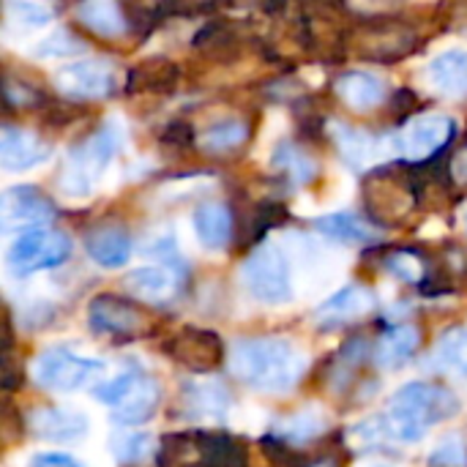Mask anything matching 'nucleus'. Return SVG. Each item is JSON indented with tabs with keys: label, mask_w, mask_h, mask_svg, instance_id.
I'll return each mask as SVG.
<instances>
[{
	"label": "nucleus",
	"mask_w": 467,
	"mask_h": 467,
	"mask_svg": "<svg viewBox=\"0 0 467 467\" xmlns=\"http://www.w3.org/2000/svg\"><path fill=\"white\" fill-rule=\"evenodd\" d=\"M430 79L432 85L451 96V99H465L467 96V52L465 49H449L438 55L430 63Z\"/></svg>",
	"instance_id": "obj_27"
},
{
	"label": "nucleus",
	"mask_w": 467,
	"mask_h": 467,
	"mask_svg": "<svg viewBox=\"0 0 467 467\" xmlns=\"http://www.w3.org/2000/svg\"><path fill=\"white\" fill-rule=\"evenodd\" d=\"M274 167L282 170L287 178L298 181V183H306L317 175V161L304 150L298 148L296 142H279L276 150H274Z\"/></svg>",
	"instance_id": "obj_31"
},
{
	"label": "nucleus",
	"mask_w": 467,
	"mask_h": 467,
	"mask_svg": "<svg viewBox=\"0 0 467 467\" xmlns=\"http://www.w3.org/2000/svg\"><path fill=\"white\" fill-rule=\"evenodd\" d=\"M467 465V449L460 438H449L443 441L432 454H430V467H465Z\"/></svg>",
	"instance_id": "obj_40"
},
{
	"label": "nucleus",
	"mask_w": 467,
	"mask_h": 467,
	"mask_svg": "<svg viewBox=\"0 0 467 467\" xmlns=\"http://www.w3.org/2000/svg\"><path fill=\"white\" fill-rule=\"evenodd\" d=\"M27 432L38 441H79L88 432V419L66 408H33L27 413Z\"/></svg>",
	"instance_id": "obj_17"
},
{
	"label": "nucleus",
	"mask_w": 467,
	"mask_h": 467,
	"mask_svg": "<svg viewBox=\"0 0 467 467\" xmlns=\"http://www.w3.org/2000/svg\"><path fill=\"white\" fill-rule=\"evenodd\" d=\"M249 140V123L241 118H222L216 123H211L208 129H202V134L197 137V145L205 153H227L241 148Z\"/></svg>",
	"instance_id": "obj_29"
},
{
	"label": "nucleus",
	"mask_w": 467,
	"mask_h": 467,
	"mask_svg": "<svg viewBox=\"0 0 467 467\" xmlns=\"http://www.w3.org/2000/svg\"><path fill=\"white\" fill-rule=\"evenodd\" d=\"M457 131V123L449 115H421L400 137V150L413 161H430L443 150Z\"/></svg>",
	"instance_id": "obj_15"
},
{
	"label": "nucleus",
	"mask_w": 467,
	"mask_h": 467,
	"mask_svg": "<svg viewBox=\"0 0 467 467\" xmlns=\"http://www.w3.org/2000/svg\"><path fill=\"white\" fill-rule=\"evenodd\" d=\"M383 268L397 276L400 282L408 285H421L430 274V263L424 260V254L413 252V249H394L383 257Z\"/></svg>",
	"instance_id": "obj_32"
},
{
	"label": "nucleus",
	"mask_w": 467,
	"mask_h": 467,
	"mask_svg": "<svg viewBox=\"0 0 467 467\" xmlns=\"http://www.w3.org/2000/svg\"><path fill=\"white\" fill-rule=\"evenodd\" d=\"M85 249L101 268H120L131 257V238L118 224H99L85 233Z\"/></svg>",
	"instance_id": "obj_20"
},
{
	"label": "nucleus",
	"mask_w": 467,
	"mask_h": 467,
	"mask_svg": "<svg viewBox=\"0 0 467 467\" xmlns=\"http://www.w3.org/2000/svg\"><path fill=\"white\" fill-rule=\"evenodd\" d=\"M126 290L150 306H167L181 290V276L164 265H145L126 276Z\"/></svg>",
	"instance_id": "obj_19"
},
{
	"label": "nucleus",
	"mask_w": 467,
	"mask_h": 467,
	"mask_svg": "<svg viewBox=\"0 0 467 467\" xmlns=\"http://www.w3.org/2000/svg\"><path fill=\"white\" fill-rule=\"evenodd\" d=\"M57 216V208L36 186H11L0 197V224L3 233H33L44 230Z\"/></svg>",
	"instance_id": "obj_12"
},
{
	"label": "nucleus",
	"mask_w": 467,
	"mask_h": 467,
	"mask_svg": "<svg viewBox=\"0 0 467 467\" xmlns=\"http://www.w3.org/2000/svg\"><path fill=\"white\" fill-rule=\"evenodd\" d=\"M416 44H419L416 30L397 19H367L353 33L356 52L367 60H380V63L402 60L416 49Z\"/></svg>",
	"instance_id": "obj_8"
},
{
	"label": "nucleus",
	"mask_w": 467,
	"mask_h": 467,
	"mask_svg": "<svg viewBox=\"0 0 467 467\" xmlns=\"http://www.w3.org/2000/svg\"><path fill=\"white\" fill-rule=\"evenodd\" d=\"M77 52H85V41L74 30H68V27L55 30L52 36H47L44 41H38L33 47V55L44 57V60H49V57H68V55H77Z\"/></svg>",
	"instance_id": "obj_36"
},
{
	"label": "nucleus",
	"mask_w": 467,
	"mask_h": 467,
	"mask_svg": "<svg viewBox=\"0 0 467 467\" xmlns=\"http://www.w3.org/2000/svg\"><path fill=\"white\" fill-rule=\"evenodd\" d=\"M230 408V391L219 380L183 383L178 413L181 419H222Z\"/></svg>",
	"instance_id": "obj_18"
},
{
	"label": "nucleus",
	"mask_w": 467,
	"mask_h": 467,
	"mask_svg": "<svg viewBox=\"0 0 467 467\" xmlns=\"http://www.w3.org/2000/svg\"><path fill=\"white\" fill-rule=\"evenodd\" d=\"M460 410V400L435 383H408L402 386L391 402H389V413L386 421L394 432V438L405 441V443H416L427 435L430 427L451 419Z\"/></svg>",
	"instance_id": "obj_2"
},
{
	"label": "nucleus",
	"mask_w": 467,
	"mask_h": 467,
	"mask_svg": "<svg viewBox=\"0 0 467 467\" xmlns=\"http://www.w3.org/2000/svg\"><path fill=\"white\" fill-rule=\"evenodd\" d=\"M435 358L441 361V367H446L449 372L467 378V328H449L435 348Z\"/></svg>",
	"instance_id": "obj_33"
},
{
	"label": "nucleus",
	"mask_w": 467,
	"mask_h": 467,
	"mask_svg": "<svg viewBox=\"0 0 467 467\" xmlns=\"http://www.w3.org/2000/svg\"><path fill=\"white\" fill-rule=\"evenodd\" d=\"M112 454L123 465H140L153 454V441L150 435H118L112 441Z\"/></svg>",
	"instance_id": "obj_37"
},
{
	"label": "nucleus",
	"mask_w": 467,
	"mask_h": 467,
	"mask_svg": "<svg viewBox=\"0 0 467 467\" xmlns=\"http://www.w3.org/2000/svg\"><path fill=\"white\" fill-rule=\"evenodd\" d=\"M315 230L323 233L326 238L337 241V244H350V246L372 244L375 241L372 224H364L353 213H328V216H320V219H315Z\"/></svg>",
	"instance_id": "obj_28"
},
{
	"label": "nucleus",
	"mask_w": 467,
	"mask_h": 467,
	"mask_svg": "<svg viewBox=\"0 0 467 467\" xmlns=\"http://www.w3.org/2000/svg\"><path fill=\"white\" fill-rule=\"evenodd\" d=\"M164 142H172V145H178V148L192 145V142H194V131H192V126H186V123H172V126L167 129V134H164Z\"/></svg>",
	"instance_id": "obj_42"
},
{
	"label": "nucleus",
	"mask_w": 467,
	"mask_h": 467,
	"mask_svg": "<svg viewBox=\"0 0 467 467\" xmlns=\"http://www.w3.org/2000/svg\"><path fill=\"white\" fill-rule=\"evenodd\" d=\"M230 367L249 389L285 394L306 372V356L285 337H249L233 345Z\"/></svg>",
	"instance_id": "obj_1"
},
{
	"label": "nucleus",
	"mask_w": 467,
	"mask_h": 467,
	"mask_svg": "<svg viewBox=\"0 0 467 467\" xmlns=\"http://www.w3.org/2000/svg\"><path fill=\"white\" fill-rule=\"evenodd\" d=\"M181 82V68L167 57H150L129 68L126 90L129 93H167Z\"/></svg>",
	"instance_id": "obj_22"
},
{
	"label": "nucleus",
	"mask_w": 467,
	"mask_h": 467,
	"mask_svg": "<svg viewBox=\"0 0 467 467\" xmlns=\"http://www.w3.org/2000/svg\"><path fill=\"white\" fill-rule=\"evenodd\" d=\"M369 467H389V465H380V462H375V465H369Z\"/></svg>",
	"instance_id": "obj_45"
},
{
	"label": "nucleus",
	"mask_w": 467,
	"mask_h": 467,
	"mask_svg": "<svg viewBox=\"0 0 467 467\" xmlns=\"http://www.w3.org/2000/svg\"><path fill=\"white\" fill-rule=\"evenodd\" d=\"M30 467H82L74 457L60 454V451H44L30 460Z\"/></svg>",
	"instance_id": "obj_41"
},
{
	"label": "nucleus",
	"mask_w": 467,
	"mask_h": 467,
	"mask_svg": "<svg viewBox=\"0 0 467 467\" xmlns=\"http://www.w3.org/2000/svg\"><path fill=\"white\" fill-rule=\"evenodd\" d=\"M465 227H467V211H465Z\"/></svg>",
	"instance_id": "obj_46"
},
{
	"label": "nucleus",
	"mask_w": 467,
	"mask_h": 467,
	"mask_svg": "<svg viewBox=\"0 0 467 467\" xmlns=\"http://www.w3.org/2000/svg\"><path fill=\"white\" fill-rule=\"evenodd\" d=\"M326 430V424L317 419V416H293V419H287V421H282V427H279V441L282 443H287V441H309V438H315V435H320Z\"/></svg>",
	"instance_id": "obj_39"
},
{
	"label": "nucleus",
	"mask_w": 467,
	"mask_h": 467,
	"mask_svg": "<svg viewBox=\"0 0 467 467\" xmlns=\"http://www.w3.org/2000/svg\"><path fill=\"white\" fill-rule=\"evenodd\" d=\"M88 326L99 337H107L112 342H129L145 334L148 317L134 301L123 296L101 293L88 306Z\"/></svg>",
	"instance_id": "obj_9"
},
{
	"label": "nucleus",
	"mask_w": 467,
	"mask_h": 467,
	"mask_svg": "<svg viewBox=\"0 0 467 467\" xmlns=\"http://www.w3.org/2000/svg\"><path fill=\"white\" fill-rule=\"evenodd\" d=\"M233 213L224 202H202L194 211V233L205 249H224L233 241Z\"/></svg>",
	"instance_id": "obj_25"
},
{
	"label": "nucleus",
	"mask_w": 467,
	"mask_h": 467,
	"mask_svg": "<svg viewBox=\"0 0 467 467\" xmlns=\"http://www.w3.org/2000/svg\"><path fill=\"white\" fill-rule=\"evenodd\" d=\"M389 438H394L389 421L386 419H372V421H364V424H358V427H353L348 432V446L356 454H369V451H380Z\"/></svg>",
	"instance_id": "obj_34"
},
{
	"label": "nucleus",
	"mask_w": 467,
	"mask_h": 467,
	"mask_svg": "<svg viewBox=\"0 0 467 467\" xmlns=\"http://www.w3.org/2000/svg\"><path fill=\"white\" fill-rule=\"evenodd\" d=\"M120 150V131L115 126H101L82 142H77L68 153V170L63 178V189L74 194L90 192L93 181L101 178V172L109 167L115 153Z\"/></svg>",
	"instance_id": "obj_5"
},
{
	"label": "nucleus",
	"mask_w": 467,
	"mask_h": 467,
	"mask_svg": "<svg viewBox=\"0 0 467 467\" xmlns=\"http://www.w3.org/2000/svg\"><path fill=\"white\" fill-rule=\"evenodd\" d=\"M77 19L93 30L96 36L104 38H118L129 30V16L118 3H107V0H90V3H79L77 5Z\"/></svg>",
	"instance_id": "obj_26"
},
{
	"label": "nucleus",
	"mask_w": 467,
	"mask_h": 467,
	"mask_svg": "<svg viewBox=\"0 0 467 467\" xmlns=\"http://www.w3.org/2000/svg\"><path fill=\"white\" fill-rule=\"evenodd\" d=\"M339 99L356 112H369L386 101V82L369 71H348L337 79Z\"/></svg>",
	"instance_id": "obj_23"
},
{
	"label": "nucleus",
	"mask_w": 467,
	"mask_h": 467,
	"mask_svg": "<svg viewBox=\"0 0 467 467\" xmlns=\"http://www.w3.org/2000/svg\"><path fill=\"white\" fill-rule=\"evenodd\" d=\"M421 345V331L416 326H391L375 345V364L380 369H397L402 367L408 358H413V353Z\"/></svg>",
	"instance_id": "obj_24"
},
{
	"label": "nucleus",
	"mask_w": 467,
	"mask_h": 467,
	"mask_svg": "<svg viewBox=\"0 0 467 467\" xmlns=\"http://www.w3.org/2000/svg\"><path fill=\"white\" fill-rule=\"evenodd\" d=\"M331 137L339 148V153L345 156L348 164L353 167H364L369 164L378 153H380V140L369 137V134H361L345 123H331Z\"/></svg>",
	"instance_id": "obj_30"
},
{
	"label": "nucleus",
	"mask_w": 467,
	"mask_h": 467,
	"mask_svg": "<svg viewBox=\"0 0 467 467\" xmlns=\"http://www.w3.org/2000/svg\"><path fill=\"white\" fill-rule=\"evenodd\" d=\"M68 254H71V241H68L66 233H57V230H33V233L19 235L8 246L5 263H8V271L16 279H22V276L38 274V271L57 268L60 263L68 260Z\"/></svg>",
	"instance_id": "obj_6"
},
{
	"label": "nucleus",
	"mask_w": 467,
	"mask_h": 467,
	"mask_svg": "<svg viewBox=\"0 0 467 467\" xmlns=\"http://www.w3.org/2000/svg\"><path fill=\"white\" fill-rule=\"evenodd\" d=\"M140 378H142V372H123V375H118V378H112V380L96 386V389H93V397L115 410V408L131 394V389L137 386Z\"/></svg>",
	"instance_id": "obj_38"
},
{
	"label": "nucleus",
	"mask_w": 467,
	"mask_h": 467,
	"mask_svg": "<svg viewBox=\"0 0 467 467\" xmlns=\"http://www.w3.org/2000/svg\"><path fill=\"white\" fill-rule=\"evenodd\" d=\"M159 467H249L241 441L227 432H178L164 435L156 449Z\"/></svg>",
	"instance_id": "obj_3"
},
{
	"label": "nucleus",
	"mask_w": 467,
	"mask_h": 467,
	"mask_svg": "<svg viewBox=\"0 0 467 467\" xmlns=\"http://www.w3.org/2000/svg\"><path fill=\"white\" fill-rule=\"evenodd\" d=\"M306 467H339V462L334 457H320V460H312Z\"/></svg>",
	"instance_id": "obj_44"
},
{
	"label": "nucleus",
	"mask_w": 467,
	"mask_h": 467,
	"mask_svg": "<svg viewBox=\"0 0 467 467\" xmlns=\"http://www.w3.org/2000/svg\"><path fill=\"white\" fill-rule=\"evenodd\" d=\"M5 19L8 25H16L22 30H36L44 27L55 19V8L52 5H41V3H5Z\"/></svg>",
	"instance_id": "obj_35"
},
{
	"label": "nucleus",
	"mask_w": 467,
	"mask_h": 467,
	"mask_svg": "<svg viewBox=\"0 0 467 467\" xmlns=\"http://www.w3.org/2000/svg\"><path fill=\"white\" fill-rule=\"evenodd\" d=\"M47 159H49V142H44L33 131L3 126V131H0V167L3 170L22 172Z\"/></svg>",
	"instance_id": "obj_16"
},
{
	"label": "nucleus",
	"mask_w": 467,
	"mask_h": 467,
	"mask_svg": "<svg viewBox=\"0 0 467 467\" xmlns=\"http://www.w3.org/2000/svg\"><path fill=\"white\" fill-rule=\"evenodd\" d=\"M55 88L68 99H82V101L104 99L115 88V68L112 63L99 57L68 63L55 74Z\"/></svg>",
	"instance_id": "obj_13"
},
{
	"label": "nucleus",
	"mask_w": 467,
	"mask_h": 467,
	"mask_svg": "<svg viewBox=\"0 0 467 467\" xmlns=\"http://www.w3.org/2000/svg\"><path fill=\"white\" fill-rule=\"evenodd\" d=\"M244 282L257 301L285 304L293 298L287 257L274 244H260L244 263Z\"/></svg>",
	"instance_id": "obj_7"
},
{
	"label": "nucleus",
	"mask_w": 467,
	"mask_h": 467,
	"mask_svg": "<svg viewBox=\"0 0 467 467\" xmlns=\"http://www.w3.org/2000/svg\"><path fill=\"white\" fill-rule=\"evenodd\" d=\"M161 405V386L150 375H142L131 394L112 410V421L120 427H140L145 424Z\"/></svg>",
	"instance_id": "obj_21"
},
{
	"label": "nucleus",
	"mask_w": 467,
	"mask_h": 467,
	"mask_svg": "<svg viewBox=\"0 0 467 467\" xmlns=\"http://www.w3.org/2000/svg\"><path fill=\"white\" fill-rule=\"evenodd\" d=\"M161 350L181 364L183 369L194 372V375H208L213 369H219V364L224 361V342L216 331L208 328H194L186 326L181 331H175Z\"/></svg>",
	"instance_id": "obj_11"
},
{
	"label": "nucleus",
	"mask_w": 467,
	"mask_h": 467,
	"mask_svg": "<svg viewBox=\"0 0 467 467\" xmlns=\"http://www.w3.org/2000/svg\"><path fill=\"white\" fill-rule=\"evenodd\" d=\"M375 306H378V298H375L372 287L353 282V285L342 287L337 296H331L328 301H323V304L317 306L315 323H317L323 331H334V328L358 323L361 317L372 315Z\"/></svg>",
	"instance_id": "obj_14"
},
{
	"label": "nucleus",
	"mask_w": 467,
	"mask_h": 467,
	"mask_svg": "<svg viewBox=\"0 0 467 467\" xmlns=\"http://www.w3.org/2000/svg\"><path fill=\"white\" fill-rule=\"evenodd\" d=\"M419 183L413 175L400 170H378L364 183L367 211L380 224H394L408 219L419 205Z\"/></svg>",
	"instance_id": "obj_4"
},
{
	"label": "nucleus",
	"mask_w": 467,
	"mask_h": 467,
	"mask_svg": "<svg viewBox=\"0 0 467 467\" xmlns=\"http://www.w3.org/2000/svg\"><path fill=\"white\" fill-rule=\"evenodd\" d=\"M451 178L467 186V145L462 150H457V156L451 159Z\"/></svg>",
	"instance_id": "obj_43"
},
{
	"label": "nucleus",
	"mask_w": 467,
	"mask_h": 467,
	"mask_svg": "<svg viewBox=\"0 0 467 467\" xmlns=\"http://www.w3.org/2000/svg\"><path fill=\"white\" fill-rule=\"evenodd\" d=\"M101 369H104V364L96 361V358H82V356H77V353H71L66 348H49L36 358L33 378L47 391L68 394V391L82 389Z\"/></svg>",
	"instance_id": "obj_10"
}]
</instances>
